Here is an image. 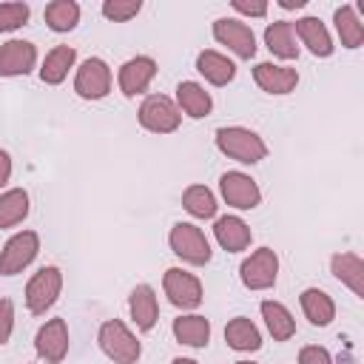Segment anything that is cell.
I'll return each mask as SVG.
<instances>
[{
	"label": "cell",
	"mask_w": 364,
	"mask_h": 364,
	"mask_svg": "<svg viewBox=\"0 0 364 364\" xmlns=\"http://www.w3.org/2000/svg\"><path fill=\"white\" fill-rule=\"evenodd\" d=\"M213 142L219 148V154H225L228 159L239 162V165H259L267 156V142L245 125H222L213 134Z\"/></svg>",
	"instance_id": "cell-1"
},
{
	"label": "cell",
	"mask_w": 364,
	"mask_h": 364,
	"mask_svg": "<svg viewBox=\"0 0 364 364\" xmlns=\"http://www.w3.org/2000/svg\"><path fill=\"white\" fill-rule=\"evenodd\" d=\"M97 344L102 355L114 364H136L142 355V341L122 318H108L97 330Z\"/></svg>",
	"instance_id": "cell-2"
},
{
	"label": "cell",
	"mask_w": 364,
	"mask_h": 364,
	"mask_svg": "<svg viewBox=\"0 0 364 364\" xmlns=\"http://www.w3.org/2000/svg\"><path fill=\"white\" fill-rule=\"evenodd\" d=\"M63 293V270L57 264H43L28 282H26V290H23V299H26V310L31 316H46L57 299Z\"/></svg>",
	"instance_id": "cell-3"
},
{
	"label": "cell",
	"mask_w": 364,
	"mask_h": 364,
	"mask_svg": "<svg viewBox=\"0 0 364 364\" xmlns=\"http://www.w3.org/2000/svg\"><path fill=\"white\" fill-rule=\"evenodd\" d=\"M168 245H171V253L176 259H182L185 264H191V267H202L213 256L205 230L193 222H176L168 233Z\"/></svg>",
	"instance_id": "cell-4"
},
{
	"label": "cell",
	"mask_w": 364,
	"mask_h": 364,
	"mask_svg": "<svg viewBox=\"0 0 364 364\" xmlns=\"http://www.w3.org/2000/svg\"><path fill=\"white\" fill-rule=\"evenodd\" d=\"M162 293L182 313H193L205 301V287H202L199 276L191 273V270H185V267H168L165 270V276H162Z\"/></svg>",
	"instance_id": "cell-5"
},
{
	"label": "cell",
	"mask_w": 364,
	"mask_h": 364,
	"mask_svg": "<svg viewBox=\"0 0 364 364\" xmlns=\"http://www.w3.org/2000/svg\"><path fill=\"white\" fill-rule=\"evenodd\" d=\"M111 85H114V74L102 57H85L74 71V94L80 100L88 102L105 100L111 94Z\"/></svg>",
	"instance_id": "cell-6"
},
{
	"label": "cell",
	"mask_w": 364,
	"mask_h": 364,
	"mask_svg": "<svg viewBox=\"0 0 364 364\" xmlns=\"http://www.w3.org/2000/svg\"><path fill=\"white\" fill-rule=\"evenodd\" d=\"M136 119L145 131L151 134H173L179 125H182V114L176 108V102L165 94H148L139 108H136Z\"/></svg>",
	"instance_id": "cell-7"
},
{
	"label": "cell",
	"mask_w": 364,
	"mask_h": 364,
	"mask_svg": "<svg viewBox=\"0 0 364 364\" xmlns=\"http://www.w3.org/2000/svg\"><path fill=\"white\" fill-rule=\"evenodd\" d=\"M210 31H213V40L219 46H225L233 57H239V60H253L256 57V34L245 20H239V17H216Z\"/></svg>",
	"instance_id": "cell-8"
},
{
	"label": "cell",
	"mask_w": 364,
	"mask_h": 364,
	"mask_svg": "<svg viewBox=\"0 0 364 364\" xmlns=\"http://www.w3.org/2000/svg\"><path fill=\"white\" fill-rule=\"evenodd\" d=\"M239 279L247 290H270L279 279V253L273 247H256L239 264Z\"/></svg>",
	"instance_id": "cell-9"
},
{
	"label": "cell",
	"mask_w": 364,
	"mask_h": 364,
	"mask_svg": "<svg viewBox=\"0 0 364 364\" xmlns=\"http://www.w3.org/2000/svg\"><path fill=\"white\" fill-rule=\"evenodd\" d=\"M40 253V233L37 230H17L6 239L0 250V276L23 273Z\"/></svg>",
	"instance_id": "cell-10"
},
{
	"label": "cell",
	"mask_w": 364,
	"mask_h": 364,
	"mask_svg": "<svg viewBox=\"0 0 364 364\" xmlns=\"http://www.w3.org/2000/svg\"><path fill=\"white\" fill-rule=\"evenodd\" d=\"M219 193L233 210H253L262 205V188L245 171H225L219 176Z\"/></svg>",
	"instance_id": "cell-11"
},
{
	"label": "cell",
	"mask_w": 364,
	"mask_h": 364,
	"mask_svg": "<svg viewBox=\"0 0 364 364\" xmlns=\"http://www.w3.org/2000/svg\"><path fill=\"white\" fill-rule=\"evenodd\" d=\"M71 347V336H68V324L65 318H46L34 336V353L40 361L46 364H60L68 355Z\"/></svg>",
	"instance_id": "cell-12"
},
{
	"label": "cell",
	"mask_w": 364,
	"mask_h": 364,
	"mask_svg": "<svg viewBox=\"0 0 364 364\" xmlns=\"http://www.w3.org/2000/svg\"><path fill=\"white\" fill-rule=\"evenodd\" d=\"M156 71H159V68H156V60L148 57V54H136V57L125 60V63L119 65V71H117V85H119L122 97L134 100V97L145 94L148 85L154 82Z\"/></svg>",
	"instance_id": "cell-13"
},
{
	"label": "cell",
	"mask_w": 364,
	"mask_h": 364,
	"mask_svg": "<svg viewBox=\"0 0 364 364\" xmlns=\"http://www.w3.org/2000/svg\"><path fill=\"white\" fill-rule=\"evenodd\" d=\"M253 82L270 94V97H287L299 85V71L284 63H256L253 65Z\"/></svg>",
	"instance_id": "cell-14"
},
{
	"label": "cell",
	"mask_w": 364,
	"mask_h": 364,
	"mask_svg": "<svg viewBox=\"0 0 364 364\" xmlns=\"http://www.w3.org/2000/svg\"><path fill=\"white\" fill-rule=\"evenodd\" d=\"M37 65V46L23 37H11L0 46V77H26Z\"/></svg>",
	"instance_id": "cell-15"
},
{
	"label": "cell",
	"mask_w": 364,
	"mask_h": 364,
	"mask_svg": "<svg viewBox=\"0 0 364 364\" xmlns=\"http://www.w3.org/2000/svg\"><path fill=\"white\" fill-rule=\"evenodd\" d=\"M293 31H296V40L313 54V57H333V51H336V46H333V34H330V28L318 20V17H313V14H304V17H299L296 23H293Z\"/></svg>",
	"instance_id": "cell-16"
},
{
	"label": "cell",
	"mask_w": 364,
	"mask_h": 364,
	"mask_svg": "<svg viewBox=\"0 0 364 364\" xmlns=\"http://www.w3.org/2000/svg\"><path fill=\"white\" fill-rule=\"evenodd\" d=\"M213 239H216V245H219L222 250H228V253H242V250L250 247L253 230H250V225H247L242 216L225 213V216H216V222H213Z\"/></svg>",
	"instance_id": "cell-17"
},
{
	"label": "cell",
	"mask_w": 364,
	"mask_h": 364,
	"mask_svg": "<svg viewBox=\"0 0 364 364\" xmlns=\"http://www.w3.org/2000/svg\"><path fill=\"white\" fill-rule=\"evenodd\" d=\"M128 313L139 333H151L159 321V299L151 284H136L128 293Z\"/></svg>",
	"instance_id": "cell-18"
},
{
	"label": "cell",
	"mask_w": 364,
	"mask_h": 364,
	"mask_svg": "<svg viewBox=\"0 0 364 364\" xmlns=\"http://www.w3.org/2000/svg\"><path fill=\"white\" fill-rule=\"evenodd\" d=\"M171 330H173V338L179 344H185V347H191V350H205L210 344V333H213L210 318H205L202 313H182V316H176Z\"/></svg>",
	"instance_id": "cell-19"
},
{
	"label": "cell",
	"mask_w": 364,
	"mask_h": 364,
	"mask_svg": "<svg viewBox=\"0 0 364 364\" xmlns=\"http://www.w3.org/2000/svg\"><path fill=\"white\" fill-rule=\"evenodd\" d=\"M176 108H179V114H185V117H191V119H205L210 111H213V97H210V91L202 85V82H196V80H182L179 85H176Z\"/></svg>",
	"instance_id": "cell-20"
},
{
	"label": "cell",
	"mask_w": 364,
	"mask_h": 364,
	"mask_svg": "<svg viewBox=\"0 0 364 364\" xmlns=\"http://www.w3.org/2000/svg\"><path fill=\"white\" fill-rule=\"evenodd\" d=\"M330 273L355 296L364 299V259L353 250L344 253H333L330 256Z\"/></svg>",
	"instance_id": "cell-21"
},
{
	"label": "cell",
	"mask_w": 364,
	"mask_h": 364,
	"mask_svg": "<svg viewBox=\"0 0 364 364\" xmlns=\"http://www.w3.org/2000/svg\"><path fill=\"white\" fill-rule=\"evenodd\" d=\"M264 46H267V51H270L276 60H282L284 65H287L290 60H296L299 51H301L290 20H273V23H267V28H264Z\"/></svg>",
	"instance_id": "cell-22"
},
{
	"label": "cell",
	"mask_w": 364,
	"mask_h": 364,
	"mask_svg": "<svg viewBox=\"0 0 364 364\" xmlns=\"http://www.w3.org/2000/svg\"><path fill=\"white\" fill-rule=\"evenodd\" d=\"M196 71L205 77V82L222 88V85L233 82V77H236V63H233L228 54H222V51L205 48V51L196 54Z\"/></svg>",
	"instance_id": "cell-23"
},
{
	"label": "cell",
	"mask_w": 364,
	"mask_h": 364,
	"mask_svg": "<svg viewBox=\"0 0 364 364\" xmlns=\"http://www.w3.org/2000/svg\"><path fill=\"white\" fill-rule=\"evenodd\" d=\"M301 313L313 327H330L336 318V301L330 293H324L321 287H304L299 296Z\"/></svg>",
	"instance_id": "cell-24"
},
{
	"label": "cell",
	"mask_w": 364,
	"mask_h": 364,
	"mask_svg": "<svg viewBox=\"0 0 364 364\" xmlns=\"http://www.w3.org/2000/svg\"><path fill=\"white\" fill-rule=\"evenodd\" d=\"M333 26H336V34H338L344 48L355 51L364 46V23H361V14L355 11L353 3H344L333 11Z\"/></svg>",
	"instance_id": "cell-25"
},
{
	"label": "cell",
	"mask_w": 364,
	"mask_h": 364,
	"mask_svg": "<svg viewBox=\"0 0 364 364\" xmlns=\"http://www.w3.org/2000/svg\"><path fill=\"white\" fill-rule=\"evenodd\" d=\"M74 63H77V48L74 46H54L40 63V80L46 85H60V82H65Z\"/></svg>",
	"instance_id": "cell-26"
},
{
	"label": "cell",
	"mask_w": 364,
	"mask_h": 364,
	"mask_svg": "<svg viewBox=\"0 0 364 364\" xmlns=\"http://www.w3.org/2000/svg\"><path fill=\"white\" fill-rule=\"evenodd\" d=\"M259 313H262L264 327H267V333L273 336V341H290V338L296 336V318H293V313H290L282 301L264 299V301L259 304Z\"/></svg>",
	"instance_id": "cell-27"
},
{
	"label": "cell",
	"mask_w": 364,
	"mask_h": 364,
	"mask_svg": "<svg viewBox=\"0 0 364 364\" xmlns=\"http://www.w3.org/2000/svg\"><path fill=\"white\" fill-rule=\"evenodd\" d=\"M225 344L236 353H256L262 350V333L247 316H236L225 324Z\"/></svg>",
	"instance_id": "cell-28"
},
{
	"label": "cell",
	"mask_w": 364,
	"mask_h": 364,
	"mask_svg": "<svg viewBox=\"0 0 364 364\" xmlns=\"http://www.w3.org/2000/svg\"><path fill=\"white\" fill-rule=\"evenodd\" d=\"M31 210V199L26 188H6L0 191V230L17 228L20 222H26Z\"/></svg>",
	"instance_id": "cell-29"
},
{
	"label": "cell",
	"mask_w": 364,
	"mask_h": 364,
	"mask_svg": "<svg viewBox=\"0 0 364 364\" xmlns=\"http://www.w3.org/2000/svg\"><path fill=\"white\" fill-rule=\"evenodd\" d=\"M80 14H82L80 3H74V0H51L46 6V11H43V20L54 34H68V31L77 28Z\"/></svg>",
	"instance_id": "cell-30"
},
{
	"label": "cell",
	"mask_w": 364,
	"mask_h": 364,
	"mask_svg": "<svg viewBox=\"0 0 364 364\" xmlns=\"http://www.w3.org/2000/svg\"><path fill=\"white\" fill-rule=\"evenodd\" d=\"M182 208L193 216V219H213L216 216V193L208 185H188L182 191Z\"/></svg>",
	"instance_id": "cell-31"
},
{
	"label": "cell",
	"mask_w": 364,
	"mask_h": 364,
	"mask_svg": "<svg viewBox=\"0 0 364 364\" xmlns=\"http://www.w3.org/2000/svg\"><path fill=\"white\" fill-rule=\"evenodd\" d=\"M28 17H31L28 3H0V34L23 28Z\"/></svg>",
	"instance_id": "cell-32"
},
{
	"label": "cell",
	"mask_w": 364,
	"mask_h": 364,
	"mask_svg": "<svg viewBox=\"0 0 364 364\" xmlns=\"http://www.w3.org/2000/svg\"><path fill=\"white\" fill-rule=\"evenodd\" d=\"M100 11L111 23H128V20H134L142 11V3L139 0H105L100 6Z\"/></svg>",
	"instance_id": "cell-33"
},
{
	"label": "cell",
	"mask_w": 364,
	"mask_h": 364,
	"mask_svg": "<svg viewBox=\"0 0 364 364\" xmlns=\"http://www.w3.org/2000/svg\"><path fill=\"white\" fill-rule=\"evenodd\" d=\"M299 364H336V358L330 355L327 347L321 344H307L299 350Z\"/></svg>",
	"instance_id": "cell-34"
},
{
	"label": "cell",
	"mask_w": 364,
	"mask_h": 364,
	"mask_svg": "<svg viewBox=\"0 0 364 364\" xmlns=\"http://www.w3.org/2000/svg\"><path fill=\"white\" fill-rule=\"evenodd\" d=\"M14 333V304L11 299H0V347L9 344Z\"/></svg>",
	"instance_id": "cell-35"
},
{
	"label": "cell",
	"mask_w": 364,
	"mask_h": 364,
	"mask_svg": "<svg viewBox=\"0 0 364 364\" xmlns=\"http://www.w3.org/2000/svg\"><path fill=\"white\" fill-rule=\"evenodd\" d=\"M230 9L236 11V14H242V17H267V3L264 0H233L230 3ZM239 17V20H242Z\"/></svg>",
	"instance_id": "cell-36"
},
{
	"label": "cell",
	"mask_w": 364,
	"mask_h": 364,
	"mask_svg": "<svg viewBox=\"0 0 364 364\" xmlns=\"http://www.w3.org/2000/svg\"><path fill=\"white\" fill-rule=\"evenodd\" d=\"M11 171H14V165H11V154L0 148V191L9 185V179H11Z\"/></svg>",
	"instance_id": "cell-37"
},
{
	"label": "cell",
	"mask_w": 364,
	"mask_h": 364,
	"mask_svg": "<svg viewBox=\"0 0 364 364\" xmlns=\"http://www.w3.org/2000/svg\"><path fill=\"white\" fill-rule=\"evenodd\" d=\"M304 3H307V0H279L282 9H304Z\"/></svg>",
	"instance_id": "cell-38"
},
{
	"label": "cell",
	"mask_w": 364,
	"mask_h": 364,
	"mask_svg": "<svg viewBox=\"0 0 364 364\" xmlns=\"http://www.w3.org/2000/svg\"><path fill=\"white\" fill-rule=\"evenodd\" d=\"M171 364H199L196 358H185V355H179V358H173Z\"/></svg>",
	"instance_id": "cell-39"
},
{
	"label": "cell",
	"mask_w": 364,
	"mask_h": 364,
	"mask_svg": "<svg viewBox=\"0 0 364 364\" xmlns=\"http://www.w3.org/2000/svg\"><path fill=\"white\" fill-rule=\"evenodd\" d=\"M236 364H256V361H236Z\"/></svg>",
	"instance_id": "cell-40"
}]
</instances>
